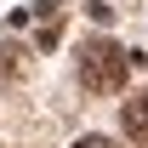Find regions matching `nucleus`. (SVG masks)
<instances>
[{"mask_svg":"<svg viewBox=\"0 0 148 148\" xmlns=\"http://www.w3.org/2000/svg\"><path fill=\"white\" fill-rule=\"evenodd\" d=\"M120 125H125L131 143H148V91H137L125 108H120Z\"/></svg>","mask_w":148,"mask_h":148,"instance_id":"nucleus-2","label":"nucleus"},{"mask_svg":"<svg viewBox=\"0 0 148 148\" xmlns=\"http://www.w3.org/2000/svg\"><path fill=\"white\" fill-rule=\"evenodd\" d=\"M0 69H6V74L17 69V51H12V46H0Z\"/></svg>","mask_w":148,"mask_h":148,"instance_id":"nucleus-3","label":"nucleus"},{"mask_svg":"<svg viewBox=\"0 0 148 148\" xmlns=\"http://www.w3.org/2000/svg\"><path fill=\"white\" fill-rule=\"evenodd\" d=\"M74 148H114V143H108V137H80Z\"/></svg>","mask_w":148,"mask_h":148,"instance_id":"nucleus-4","label":"nucleus"},{"mask_svg":"<svg viewBox=\"0 0 148 148\" xmlns=\"http://www.w3.org/2000/svg\"><path fill=\"white\" fill-rule=\"evenodd\" d=\"M137 57L120 46V40H86L80 46V86L86 91H120L125 86V74Z\"/></svg>","mask_w":148,"mask_h":148,"instance_id":"nucleus-1","label":"nucleus"}]
</instances>
